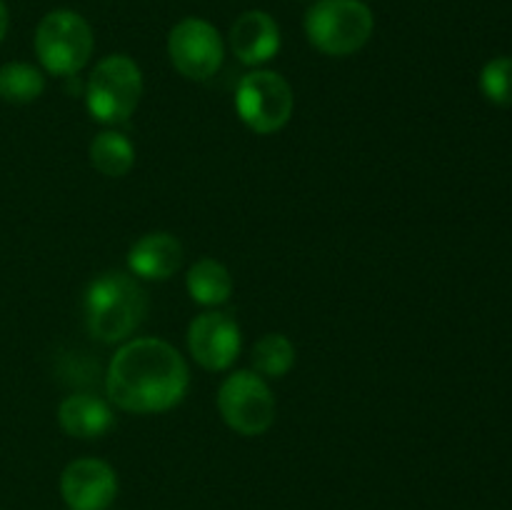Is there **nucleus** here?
Listing matches in <instances>:
<instances>
[{
	"label": "nucleus",
	"instance_id": "obj_1",
	"mask_svg": "<svg viewBox=\"0 0 512 510\" xmlns=\"http://www.w3.org/2000/svg\"><path fill=\"white\" fill-rule=\"evenodd\" d=\"M190 368L175 345L160 338L125 340L105 370V393L115 408L155 415L183 403Z\"/></svg>",
	"mask_w": 512,
	"mask_h": 510
},
{
	"label": "nucleus",
	"instance_id": "obj_2",
	"mask_svg": "<svg viewBox=\"0 0 512 510\" xmlns=\"http://www.w3.org/2000/svg\"><path fill=\"white\" fill-rule=\"evenodd\" d=\"M85 328L105 345L125 343L148 315V293L135 275L105 270L90 280L83 298Z\"/></svg>",
	"mask_w": 512,
	"mask_h": 510
},
{
	"label": "nucleus",
	"instance_id": "obj_3",
	"mask_svg": "<svg viewBox=\"0 0 512 510\" xmlns=\"http://www.w3.org/2000/svg\"><path fill=\"white\" fill-rule=\"evenodd\" d=\"M303 25L315 50L330 58H348L373 38L375 15L363 0H315Z\"/></svg>",
	"mask_w": 512,
	"mask_h": 510
},
{
	"label": "nucleus",
	"instance_id": "obj_4",
	"mask_svg": "<svg viewBox=\"0 0 512 510\" xmlns=\"http://www.w3.org/2000/svg\"><path fill=\"white\" fill-rule=\"evenodd\" d=\"M143 70L130 55L113 53L98 60L85 80V108L95 123H125L143 98Z\"/></svg>",
	"mask_w": 512,
	"mask_h": 510
},
{
	"label": "nucleus",
	"instance_id": "obj_5",
	"mask_svg": "<svg viewBox=\"0 0 512 510\" xmlns=\"http://www.w3.org/2000/svg\"><path fill=\"white\" fill-rule=\"evenodd\" d=\"M35 55L45 73L73 78L93 58L95 35L88 20L68 8L50 10L35 28Z\"/></svg>",
	"mask_w": 512,
	"mask_h": 510
},
{
	"label": "nucleus",
	"instance_id": "obj_6",
	"mask_svg": "<svg viewBox=\"0 0 512 510\" xmlns=\"http://www.w3.org/2000/svg\"><path fill=\"white\" fill-rule=\"evenodd\" d=\"M235 110L255 135H273L293 118V88L275 70H250L235 88Z\"/></svg>",
	"mask_w": 512,
	"mask_h": 510
},
{
	"label": "nucleus",
	"instance_id": "obj_7",
	"mask_svg": "<svg viewBox=\"0 0 512 510\" xmlns=\"http://www.w3.org/2000/svg\"><path fill=\"white\" fill-rule=\"evenodd\" d=\"M218 413L230 430L245 438H258L275 423L278 405L263 375L255 370H235L218 390Z\"/></svg>",
	"mask_w": 512,
	"mask_h": 510
},
{
	"label": "nucleus",
	"instance_id": "obj_8",
	"mask_svg": "<svg viewBox=\"0 0 512 510\" xmlns=\"http://www.w3.org/2000/svg\"><path fill=\"white\" fill-rule=\"evenodd\" d=\"M168 58L183 78H213L225 60L223 35L203 18L180 20L168 33Z\"/></svg>",
	"mask_w": 512,
	"mask_h": 510
},
{
	"label": "nucleus",
	"instance_id": "obj_9",
	"mask_svg": "<svg viewBox=\"0 0 512 510\" xmlns=\"http://www.w3.org/2000/svg\"><path fill=\"white\" fill-rule=\"evenodd\" d=\"M188 353L195 363L210 373L233 368L243 350V330L238 320L223 310H205L195 315L185 333Z\"/></svg>",
	"mask_w": 512,
	"mask_h": 510
},
{
	"label": "nucleus",
	"instance_id": "obj_10",
	"mask_svg": "<svg viewBox=\"0 0 512 510\" xmlns=\"http://www.w3.org/2000/svg\"><path fill=\"white\" fill-rule=\"evenodd\" d=\"M60 495L68 510H108L118 498V473L100 458H78L60 473Z\"/></svg>",
	"mask_w": 512,
	"mask_h": 510
},
{
	"label": "nucleus",
	"instance_id": "obj_11",
	"mask_svg": "<svg viewBox=\"0 0 512 510\" xmlns=\"http://www.w3.org/2000/svg\"><path fill=\"white\" fill-rule=\"evenodd\" d=\"M228 45L240 63L258 68V65L270 63L280 53L283 35H280V25L275 23L270 13H265V10H245L230 25Z\"/></svg>",
	"mask_w": 512,
	"mask_h": 510
},
{
	"label": "nucleus",
	"instance_id": "obj_12",
	"mask_svg": "<svg viewBox=\"0 0 512 510\" xmlns=\"http://www.w3.org/2000/svg\"><path fill=\"white\" fill-rule=\"evenodd\" d=\"M185 258L183 243L173 233L153 230L145 233L130 245L128 250V273L138 280L163 283L180 270Z\"/></svg>",
	"mask_w": 512,
	"mask_h": 510
},
{
	"label": "nucleus",
	"instance_id": "obj_13",
	"mask_svg": "<svg viewBox=\"0 0 512 510\" xmlns=\"http://www.w3.org/2000/svg\"><path fill=\"white\" fill-rule=\"evenodd\" d=\"M58 425L65 435L78 440L103 438L115 425L108 400L95 393H73L58 405Z\"/></svg>",
	"mask_w": 512,
	"mask_h": 510
},
{
	"label": "nucleus",
	"instance_id": "obj_14",
	"mask_svg": "<svg viewBox=\"0 0 512 510\" xmlns=\"http://www.w3.org/2000/svg\"><path fill=\"white\" fill-rule=\"evenodd\" d=\"M185 288L193 303L203 308H218L228 303L233 295V275L220 260L200 258L190 265L185 275Z\"/></svg>",
	"mask_w": 512,
	"mask_h": 510
},
{
	"label": "nucleus",
	"instance_id": "obj_15",
	"mask_svg": "<svg viewBox=\"0 0 512 510\" xmlns=\"http://www.w3.org/2000/svg\"><path fill=\"white\" fill-rule=\"evenodd\" d=\"M88 160L105 178H123L135 165V145L118 130H103L90 140Z\"/></svg>",
	"mask_w": 512,
	"mask_h": 510
},
{
	"label": "nucleus",
	"instance_id": "obj_16",
	"mask_svg": "<svg viewBox=\"0 0 512 510\" xmlns=\"http://www.w3.org/2000/svg\"><path fill=\"white\" fill-rule=\"evenodd\" d=\"M45 90L43 70L30 63H5L0 68V98L13 105H28Z\"/></svg>",
	"mask_w": 512,
	"mask_h": 510
},
{
	"label": "nucleus",
	"instance_id": "obj_17",
	"mask_svg": "<svg viewBox=\"0 0 512 510\" xmlns=\"http://www.w3.org/2000/svg\"><path fill=\"white\" fill-rule=\"evenodd\" d=\"M295 365V345L283 333H265L253 345V370L263 378H285Z\"/></svg>",
	"mask_w": 512,
	"mask_h": 510
},
{
	"label": "nucleus",
	"instance_id": "obj_18",
	"mask_svg": "<svg viewBox=\"0 0 512 510\" xmlns=\"http://www.w3.org/2000/svg\"><path fill=\"white\" fill-rule=\"evenodd\" d=\"M480 90L495 105H512V58H493L480 73Z\"/></svg>",
	"mask_w": 512,
	"mask_h": 510
},
{
	"label": "nucleus",
	"instance_id": "obj_19",
	"mask_svg": "<svg viewBox=\"0 0 512 510\" xmlns=\"http://www.w3.org/2000/svg\"><path fill=\"white\" fill-rule=\"evenodd\" d=\"M8 25H10V13H8V5L0 0V43L5 40V35H8Z\"/></svg>",
	"mask_w": 512,
	"mask_h": 510
}]
</instances>
